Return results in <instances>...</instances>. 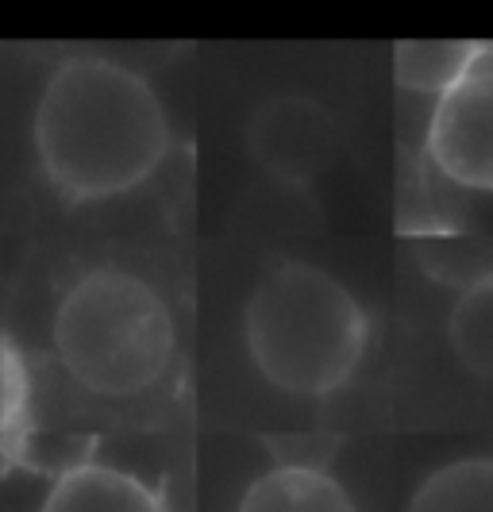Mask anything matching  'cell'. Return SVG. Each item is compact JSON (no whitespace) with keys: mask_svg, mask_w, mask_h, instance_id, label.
I'll return each mask as SVG.
<instances>
[{"mask_svg":"<svg viewBox=\"0 0 493 512\" xmlns=\"http://www.w3.org/2000/svg\"><path fill=\"white\" fill-rule=\"evenodd\" d=\"M31 143L62 201L101 205L155 178L170 151V116L143 74L116 58L78 54L47 77Z\"/></svg>","mask_w":493,"mask_h":512,"instance_id":"6da1fadb","label":"cell"},{"mask_svg":"<svg viewBox=\"0 0 493 512\" xmlns=\"http://www.w3.org/2000/svg\"><path fill=\"white\" fill-rule=\"evenodd\" d=\"M243 343L262 374L289 397H332L355 378L370 347L363 301L301 258L262 274L243 305Z\"/></svg>","mask_w":493,"mask_h":512,"instance_id":"7a4b0ae2","label":"cell"},{"mask_svg":"<svg viewBox=\"0 0 493 512\" xmlns=\"http://www.w3.org/2000/svg\"><path fill=\"white\" fill-rule=\"evenodd\" d=\"M51 351L70 382L104 401L151 393L174 366L178 320L155 282L124 266H93L62 289Z\"/></svg>","mask_w":493,"mask_h":512,"instance_id":"3957f363","label":"cell"},{"mask_svg":"<svg viewBox=\"0 0 493 512\" xmlns=\"http://www.w3.org/2000/svg\"><path fill=\"white\" fill-rule=\"evenodd\" d=\"M424 162L459 189L493 193V47L436 97Z\"/></svg>","mask_w":493,"mask_h":512,"instance_id":"277c9868","label":"cell"},{"mask_svg":"<svg viewBox=\"0 0 493 512\" xmlns=\"http://www.w3.org/2000/svg\"><path fill=\"white\" fill-rule=\"evenodd\" d=\"M243 147L262 174L305 189L339 154L336 116L305 93H278L251 108L243 124Z\"/></svg>","mask_w":493,"mask_h":512,"instance_id":"5b68a950","label":"cell"},{"mask_svg":"<svg viewBox=\"0 0 493 512\" xmlns=\"http://www.w3.org/2000/svg\"><path fill=\"white\" fill-rule=\"evenodd\" d=\"M39 512H166V501L128 470L85 459L54 478Z\"/></svg>","mask_w":493,"mask_h":512,"instance_id":"8992f818","label":"cell"},{"mask_svg":"<svg viewBox=\"0 0 493 512\" xmlns=\"http://www.w3.org/2000/svg\"><path fill=\"white\" fill-rule=\"evenodd\" d=\"M235 512H359L328 466L274 462L239 497Z\"/></svg>","mask_w":493,"mask_h":512,"instance_id":"52a82bcc","label":"cell"},{"mask_svg":"<svg viewBox=\"0 0 493 512\" xmlns=\"http://www.w3.org/2000/svg\"><path fill=\"white\" fill-rule=\"evenodd\" d=\"M405 512H493V455H470L432 470Z\"/></svg>","mask_w":493,"mask_h":512,"instance_id":"ba28073f","label":"cell"},{"mask_svg":"<svg viewBox=\"0 0 493 512\" xmlns=\"http://www.w3.org/2000/svg\"><path fill=\"white\" fill-rule=\"evenodd\" d=\"M447 343L467 374L493 382V274L459 289L447 312Z\"/></svg>","mask_w":493,"mask_h":512,"instance_id":"9c48e42d","label":"cell"},{"mask_svg":"<svg viewBox=\"0 0 493 512\" xmlns=\"http://www.w3.org/2000/svg\"><path fill=\"white\" fill-rule=\"evenodd\" d=\"M486 51H490V43H397L393 74H397V85L409 93L440 97L443 89H451Z\"/></svg>","mask_w":493,"mask_h":512,"instance_id":"30bf717a","label":"cell"},{"mask_svg":"<svg viewBox=\"0 0 493 512\" xmlns=\"http://www.w3.org/2000/svg\"><path fill=\"white\" fill-rule=\"evenodd\" d=\"M424 266L440 282L463 289L493 274V243L490 239H436V247L424 255Z\"/></svg>","mask_w":493,"mask_h":512,"instance_id":"8fae6325","label":"cell"}]
</instances>
